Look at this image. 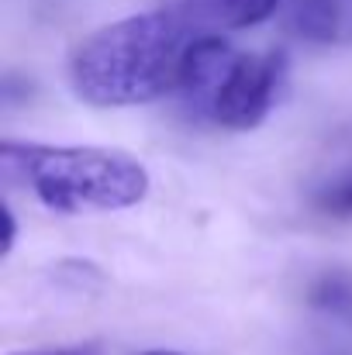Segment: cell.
Listing matches in <instances>:
<instances>
[{"mask_svg": "<svg viewBox=\"0 0 352 355\" xmlns=\"http://www.w3.org/2000/svg\"><path fill=\"white\" fill-rule=\"evenodd\" d=\"M190 21L176 10H142L87 35L69 59V83L90 107H142L176 90L190 45Z\"/></svg>", "mask_w": 352, "mask_h": 355, "instance_id": "1", "label": "cell"}, {"mask_svg": "<svg viewBox=\"0 0 352 355\" xmlns=\"http://www.w3.org/2000/svg\"><path fill=\"white\" fill-rule=\"evenodd\" d=\"M3 166L21 173L35 197L56 214L124 211L149 193V169L121 148L3 141Z\"/></svg>", "mask_w": 352, "mask_h": 355, "instance_id": "2", "label": "cell"}, {"mask_svg": "<svg viewBox=\"0 0 352 355\" xmlns=\"http://www.w3.org/2000/svg\"><path fill=\"white\" fill-rule=\"evenodd\" d=\"M283 83V52H242L218 31H204L194 35L183 52L176 90L197 118L228 131H249L276 107Z\"/></svg>", "mask_w": 352, "mask_h": 355, "instance_id": "3", "label": "cell"}, {"mask_svg": "<svg viewBox=\"0 0 352 355\" xmlns=\"http://www.w3.org/2000/svg\"><path fill=\"white\" fill-rule=\"evenodd\" d=\"M276 10H283V0H187L183 17L215 31H245L266 24Z\"/></svg>", "mask_w": 352, "mask_h": 355, "instance_id": "4", "label": "cell"}, {"mask_svg": "<svg viewBox=\"0 0 352 355\" xmlns=\"http://www.w3.org/2000/svg\"><path fill=\"white\" fill-rule=\"evenodd\" d=\"M287 24L297 38L328 45L342 31V7L339 0H283Z\"/></svg>", "mask_w": 352, "mask_h": 355, "instance_id": "5", "label": "cell"}, {"mask_svg": "<svg viewBox=\"0 0 352 355\" xmlns=\"http://www.w3.org/2000/svg\"><path fill=\"white\" fill-rule=\"evenodd\" d=\"M308 300H311V307H318V311L352 324V272L332 269V272L318 276L311 293H308Z\"/></svg>", "mask_w": 352, "mask_h": 355, "instance_id": "6", "label": "cell"}, {"mask_svg": "<svg viewBox=\"0 0 352 355\" xmlns=\"http://www.w3.org/2000/svg\"><path fill=\"white\" fill-rule=\"evenodd\" d=\"M315 207L328 218H352V176H342L315 193Z\"/></svg>", "mask_w": 352, "mask_h": 355, "instance_id": "7", "label": "cell"}, {"mask_svg": "<svg viewBox=\"0 0 352 355\" xmlns=\"http://www.w3.org/2000/svg\"><path fill=\"white\" fill-rule=\"evenodd\" d=\"M0 221H3V248H0V255L7 259L14 252V245H17V221H14V211L7 204L0 207Z\"/></svg>", "mask_w": 352, "mask_h": 355, "instance_id": "8", "label": "cell"}, {"mask_svg": "<svg viewBox=\"0 0 352 355\" xmlns=\"http://www.w3.org/2000/svg\"><path fill=\"white\" fill-rule=\"evenodd\" d=\"M10 355H97V345H62V349H31V352Z\"/></svg>", "mask_w": 352, "mask_h": 355, "instance_id": "9", "label": "cell"}, {"mask_svg": "<svg viewBox=\"0 0 352 355\" xmlns=\"http://www.w3.org/2000/svg\"><path fill=\"white\" fill-rule=\"evenodd\" d=\"M142 355H187V352H173V349H152V352H142Z\"/></svg>", "mask_w": 352, "mask_h": 355, "instance_id": "10", "label": "cell"}]
</instances>
